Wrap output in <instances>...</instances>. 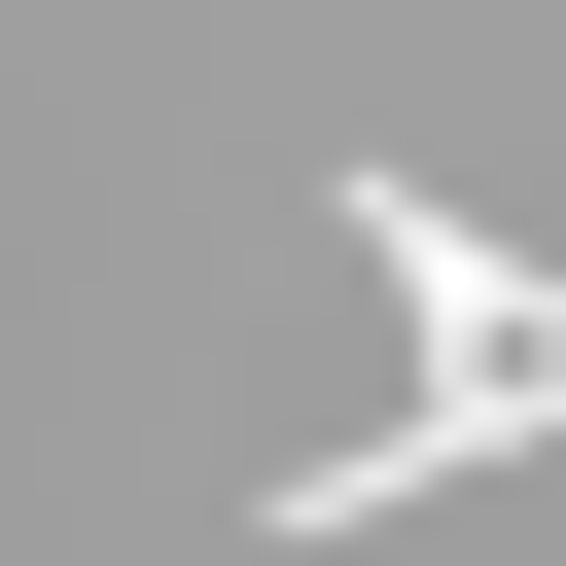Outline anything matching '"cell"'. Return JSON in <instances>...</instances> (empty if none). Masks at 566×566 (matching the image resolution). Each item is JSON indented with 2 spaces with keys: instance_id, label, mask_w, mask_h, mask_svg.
I'll list each match as a JSON object with an SVG mask.
<instances>
[{
  "instance_id": "6da1fadb",
  "label": "cell",
  "mask_w": 566,
  "mask_h": 566,
  "mask_svg": "<svg viewBox=\"0 0 566 566\" xmlns=\"http://www.w3.org/2000/svg\"><path fill=\"white\" fill-rule=\"evenodd\" d=\"M354 248L424 283V424H354V460H283V531H389V495H460V460H531L566 424V283L460 212V177H354Z\"/></svg>"
}]
</instances>
